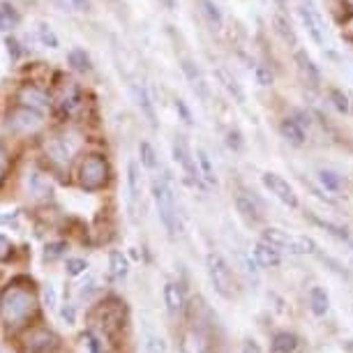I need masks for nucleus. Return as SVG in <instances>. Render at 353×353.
Instances as JSON below:
<instances>
[{
    "instance_id": "nucleus-45",
    "label": "nucleus",
    "mask_w": 353,
    "mask_h": 353,
    "mask_svg": "<svg viewBox=\"0 0 353 353\" xmlns=\"http://www.w3.org/2000/svg\"><path fill=\"white\" fill-rule=\"evenodd\" d=\"M159 3H162L166 10H176L178 8V0H159Z\"/></svg>"
},
{
    "instance_id": "nucleus-42",
    "label": "nucleus",
    "mask_w": 353,
    "mask_h": 353,
    "mask_svg": "<svg viewBox=\"0 0 353 353\" xmlns=\"http://www.w3.org/2000/svg\"><path fill=\"white\" fill-rule=\"evenodd\" d=\"M61 316H63V321L68 323V325H74L77 321V312H74V305H65L63 312H61Z\"/></svg>"
},
{
    "instance_id": "nucleus-23",
    "label": "nucleus",
    "mask_w": 353,
    "mask_h": 353,
    "mask_svg": "<svg viewBox=\"0 0 353 353\" xmlns=\"http://www.w3.org/2000/svg\"><path fill=\"white\" fill-rule=\"evenodd\" d=\"M328 293H325L321 286H312V291H310V307L312 312H314L316 316H323L325 312H328Z\"/></svg>"
},
{
    "instance_id": "nucleus-5",
    "label": "nucleus",
    "mask_w": 353,
    "mask_h": 353,
    "mask_svg": "<svg viewBox=\"0 0 353 353\" xmlns=\"http://www.w3.org/2000/svg\"><path fill=\"white\" fill-rule=\"evenodd\" d=\"M261 183H263V188L277 199V201H282L286 205V208H291V210L298 208L296 192H293V188L284 181L282 176H277V173H270L268 171V173H263V176H261Z\"/></svg>"
},
{
    "instance_id": "nucleus-22",
    "label": "nucleus",
    "mask_w": 353,
    "mask_h": 353,
    "mask_svg": "<svg viewBox=\"0 0 353 353\" xmlns=\"http://www.w3.org/2000/svg\"><path fill=\"white\" fill-rule=\"evenodd\" d=\"M109 272H111L113 279H125V277H128L130 263H128V259H125L123 252H118V250L109 252Z\"/></svg>"
},
{
    "instance_id": "nucleus-30",
    "label": "nucleus",
    "mask_w": 353,
    "mask_h": 353,
    "mask_svg": "<svg viewBox=\"0 0 353 353\" xmlns=\"http://www.w3.org/2000/svg\"><path fill=\"white\" fill-rule=\"evenodd\" d=\"M139 159H141V166H145V169H150V171L157 169V152L148 141L139 143Z\"/></svg>"
},
{
    "instance_id": "nucleus-10",
    "label": "nucleus",
    "mask_w": 353,
    "mask_h": 353,
    "mask_svg": "<svg viewBox=\"0 0 353 353\" xmlns=\"http://www.w3.org/2000/svg\"><path fill=\"white\" fill-rule=\"evenodd\" d=\"M132 92H134V99H137V106L141 109V113L145 116L152 128H157V113H155V106H152V99H150V92L145 85L141 83H134L132 85Z\"/></svg>"
},
{
    "instance_id": "nucleus-2",
    "label": "nucleus",
    "mask_w": 353,
    "mask_h": 353,
    "mask_svg": "<svg viewBox=\"0 0 353 353\" xmlns=\"http://www.w3.org/2000/svg\"><path fill=\"white\" fill-rule=\"evenodd\" d=\"M32 305H35V301H32V296L28 291L10 286V289L3 293V298H0V314H3V319L10 325H17L30 314Z\"/></svg>"
},
{
    "instance_id": "nucleus-20",
    "label": "nucleus",
    "mask_w": 353,
    "mask_h": 353,
    "mask_svg": "<svg viewBox=\"0 0 353 353\" xmlns=\"http://www.w3.org/2000/svg\"><path fill=\"white\" fill-rule=\"evenodd\" d=\"M46 150H49V155L56 159L58 164H68L74 148H70L68 141H63V139H49V141H46Z\"/></svg>"
},
{
    "instance_id": "nucleus-49",
    "label": "nucleus",
    "mask_w": 353,
    "mask_h": 353,
    "mask_svg": "<svg viewBox=\"0 0 353 353\" xmlns=\"http://www.w3.org/2000/svg\"><path fill=\"white\" fill-rule=\"evenodd\" d=\"M0 353H5V351H3V349H0Z\"/></svg>"
},
{
    "instance_id": "nucleus-11",
    "label": "nucleus",
    "mask_w": 353,
    "mask_h": 353,
    "mask_svg": "<svg viewBox=\"0 0 353 353\" xmlns=\"http://www.w3.org/2000/svg\"><path fill=\"white\" fill-rule=\"evenodd\" d=\"M58 349V337L49 330L32 332L28 337V351L30 353H53Z\"/></svg>"
},
{
    "instance_id": "nucleus-41",
    "label": "nucleus",
    "mask_w": 353,
    "mask_h": 353,
    "mask_svg": "<svg viewBox=\"0 0 353 353\" xmlns=\"http://www.w3.org/2000/svg\"><path fill=\"white\" fill-rule=\"evenodd\" d=\"M65 268H68L70 275H81V272H85V268H88V263H85L83 259H68Z\"/></svg>"
},
{
    "instance_id": "nucleus-17",
    "label": "nucleus",
    "mask_w": 353,
    "mask_h": 353,
    "mask_svg": "<svg viewBox=\"0 0 353 353\" xmlns=\"http://www.w3.org/2000/svg\"><path fill=\"white\" fill-rule=\"evenodd\" d=\"M296 63H298V70L303 72V77L307 79L312 85L321 83V74H319L314 61L307 56V51H296Z\"/></svg>"
},
{
    "instance_id": "nucleus-13",
    "label": "nucleus",
    "mask_w": 353,
    "mask_h": 353,
    "mask_svg": "<svg viewBox=\"0 0 353 353\" xmlns=\"http://www.w3.org/2000/svg\"><path fill=\"white\" fill-rule=\"evenodd\" d=\"M19 102L23 106H30V109H37V111L46 109V106L51 104L49 97H46V92L35 88V85H23V88L19 90Z\"/></svg>"
},
{
    "instance_id": "nucleus-16",
    "label": "nucleus",
    "mask_w": 353,
    "mask_h": 353,
    "mask_svg": "<svg viewBox=\"0 0 353 353\" xmlns=\"http://www.w3.org/2000/svg\"><path fill=\"white\" fill-rule=\"evenodd\" d=\"M26 185H28V192L35 199H46V196H51V192H53L51 183L46 181L39 171H30L28 178H26Z\"/></svg>"
},
{
    "instance_id": "nucleus-50",
    "label": "nucleus",
    "mask_w": 353,
    "mask_h": 353,
    "mask_svg": "<svg viewBox=\"0 0 353 353\" xmlns=\"http://www.w3.org/2000/svg\"><path fill=\"white\" fill-rule=\"evenodd\" d=\"M351 310H353V307H351Z\"/></svg>"
},
{
    "instance_id": "nucleus-34",
    "label": "nucleus",
    "mask_w": 353,
    "mask_h": 353,
    "mask_svg": "<svg viewBox=\"0 0 353 353\" xmlns=\"http://www.w3.org/2000/svg\"><path fill=\"white\" fill-rule=\"evenodd\" d=\"M275 30L282 35V39L286 44H296V35H293V30H291V23L286 21L284 14H275Z\"/></svg>"
},
{
    "instance_id": "nucleus-7",
    "label": "nucleus",
    "mask_w": 353,
    "mask_h": 353,
    "mask_svg": "<svg viewBox=\"0 0 353 353\" xmlns=\"http://www.w3.org/2000/svg\"><path fill=\"white\" fill-rule=\"evenodd\" d=\"M171 155H173V159H176L178 164H181V169L185 171V176H188L190 181L199 183V178H201V171H199V166H196V157H192L190 145L185 143L181 137L173 139V143H171Z\"/></svg>"
},
{
    "instance_id": "nucleus-14",
    "label": "nucleus",
    "mask_w": 353,
    "mask_h": 353,
    "mask_svg": "<svg viewBox=\"0 0 353 353\" xmlns=\"http://www.w3.org/2000/svg\"><path fill=\"white\" fill-rule=\"evenodd\" d=\"M252 256H254V261L259 265H263V268H272V265H279V261H282V259H279V252L263 241L252 248Z\"/></svg>"
},
{
    "instance_id": "nucleus-46",
    "label": "nucleus",
    "mask_w": 353,
    "mask_h": 353,
    "mask_svg": "<svg viewBox=\"0 0 353 353\" xmlns=\"http://www.w3.org/2000/svg\"><path fill=\"white\" fill-rule=\"evenodd\" d=\"M275 3H277V8H279V10H284V8H286V0H275Z\"/></svg>"
},
{
    "instance_id": "nucleus-38",
    "label": "nucleus",
    "mask_w": 353,
    "mask_h": 353,
    "mask_svg": "<svg viewBox=\"0 0 353 353\" xmlns=\"http://www.w3.org/2000/svg\"><path fill=\"white\" fill-rule=\"evenodd\" d=\"M173 106H176V113L183 118L185 125H194V118H192V111H190V106L185 104V99L176 97V99H173Z\"/></svg>"
},
{
    "instance_id": "nucleus-48",
    "label": "nucleus",
    "mask_w": 353,
    "mask_h": 353,
    "mask_svg": "<svg viewBox=\"0 0 353 353\" xmlns=\"http://www.w3.org/2000/svg\"><path fill=\"white\" fill-rule=\"evenodd\" d=\"M346 3H349V5H353V0H346Z\"/></svg>"
},
{
    "instance_id": "nucleus-9",
    "label": "nucleus",
    "mask_w": 353,
    "mask_h": 353,
    "mask_svg": "<svg viewBox=\"0 0 353 353\" xmlns=\"http://www.w3.org/2000/svg\"><path fill=\"white\" fill-rule=\"evenodd\" d=\"M42 125V111L30 109V106H21L10 113V128L17 132H32Z\"/></svg>"
},
{
    "instance_id": "nucleus-19",
    "label": "nucleus",
    "mask_w": 353,
    "mask_h": 353,
    "mask_svg": "<svg viewBox=\"0 0 353 353\" xmlns=\"http://www.w3.org/2000/svg\"><path fill=\"white\" fill-rule=\"evenodd\" d=\"M279 132H282V137L289 143H293V145H303L305 143V130H303V125L298 123V121H293V118H286V121L279 125Z\"/></svg>"
},
{
    "instance_id": "nucleus-15",
    "label": "nucleus",
    "mask_w": 353,
    "mask_h": 353,
    "mask_svg": "<svg viewBox=\"0 0 353 353\" xmlns=\"http://www.w3.org/2000/svg\"><path fill=\"white\" fill-rule=\"evenodd\" d=\"M128 192H130V205H137L141 199V166L137 159H130L128 164Z\"/></svg>"
},
{
    "instance_id": "nucleus-12",
    "label": "nucleus",
    "mask_w": 353,
    "mask_h": 353,
    "mask_svg": "<svg viewBox=\"0 0 353 353\" xmlns=\"http://www.w3.org/2000/svg\"><path fill=\"white\" fill-rule=\"evenodd\" d=\"M215 79H217V83L226 90V95L233 99V102H236V104H245V99H248V97H245V90L241 88V83H238L236 79L229 74V72L222 70V68H217L215 70Z\"/></svg>"
},
{
    "instance_id": "nucleus-31",
    "label": "nucleus",
    "mask_w": 353,
    "mask_h": 353,
    "mask_svg": "<svg viewBox=\"0 0 353 353\" xmlns=\"http://www.w3.org/2000/svg\"><path fill=\"white\" fill-rule=\"evenodd\" d=\"M319 176V183L323 185L328 192H339V188H342V176L335 171H330V169H321L316 173Z\"/></svg>"
},
{
    "instance_id": "nucleus-8",
    "label": "nucleus",
    "mask_w": 353,
    "mask_h": 353,
    "mask_svg": "<svg viewBox=\"0 0 353 353\" xmlns=\"http://www.w3.org/2000/svg\"><path fill=\"white\" fill-rule=\"evenodd\" d=\"M181 68H183L185 79L190 81V88L194 90V95L199 99H203V102H210V83L205 81V77H203V72L199 70V65L194 61H190V58H185L181 63Z\"/></svg>"
},
{
    "instance_id": "nucleus-21",
    "label": "nucleus",
    "mask_w": 353,
    "mask_h": 353,
    "mask_svg": "<svg viewBox=\"0 0 353 353\" xmlns=\"http://www.w3.org/2000/svg\"><path fill=\"white\" fill-rule=\"evenodd\" d=\"M196 162H199V171H201L203 181L208 185H217V173H215V166H212V159L208 155V150L196 148Z\"/></svg>"
},
{
    "instance_id": "nucleus-36",
    "label": "nucleus",
    "mask_w": 353,
    "mask_h": 353,
    "mask_svg": "<svg viewBox=\"0 0 353 353\" xmlns=\"http://www.w3.org/2000/svg\"><path fill=\"white\" fill-rule=\"evenodd\" d=\"M254 79H256V83L261 85V88H268V85H272V72H270V68H265V65H256V68H254Z\"/></svg>"
},
{
    "instance_id": "nucleus-28",
    "label": "nucleus",
    "mask_w": 353,
    "mask_h": 353,
    "mask_svg": "<svg viewBox=\"0 0 353 353\" xmlns=\"http://www.w3.org/2000/svg\"><path fill=\"white\" fill-rule=\"evenodd\" d=\"M37 37H39V42H42V46H46V49H58V46H61V42H58V35L53 32V28L46 21L37 23Z\"/></svg>"
},
{
    "instance_id": "nucleus-44",
    "label": "nucleus",
    "mask_w": 353,
    "mask_h": 353,
    "mask_svg": "<svg viewBox=\"0 0 353 353\" xmlns=\"http://www.w3.org/2000/svg\"><path fill=\"white\" fill-rule=\"evenodd\" d=\"M72 5H74L79 12H85L90 8V0H72Z\"/></svg>"
},
{
    "instance_id": "nucleus-32",
    "label": "nucleus",
    "mask_w": 353,
    "mask_h": 353,
    "mask_svg": "<svg viewBox=\"0 0 353 353\" xmlns=\"http://www.w3.org/2000/svg\"><path fill=\"white\" fill-rule=\"evenodd\" d=\"M205 344H203V337L196 335V332H188L183 339V353H203Z\"/></svg>"
},
{
    "instance_id": "nucleus-35",
    "label": "nucleus",
    "mask_w": 353,
    "mask_h": 353,
    "mask_svg": "<svg viewBox=\"0 0 353 353\" xmlns=\"http://www.w3.org/2000/svg\"><path fill=\"white\" fill-rule=\"evenodd\" d=\"M42 296H44V305L49 310H56L58 307V289L53 282H46L44 289H42Z\"/></svg>"
},
{
    "instance_id": "nucleus-40",
    "label": "nucleus",
    "mask_w": 353,
    "mask_h": 353,
    "mask_svg": "<svg viewBox=\"0 0 353 353\" xmlns=\"http://www.w3.org/2000/svg\"><path fill=\"white\" fill-rule=\"evenodd\" d=\"M145 353H166V342L162 337H148L145 339Z\"/></svg>"
},
{
    "instance_id": "nucleus-18",
    "label": "nucleus",
    "mask_w": 353,
    "mask_h": 353,
    "mask_svg": "<svg viewBox=\"0 0 353 353\" xmlns=\"http://www.w3.org/2000/svg\"><path fill=\"white\" fill-rule=\"evenodd\" d=\"M164 303H166V310H169L171 314H178L185 305V296H183L181 286L173 284V282L164 284Z\"/></svg>"
},
{
    "instance_id": "nucleus-37",
    "label": "nucleus",
    "mask_w": 353,
    "mask_h": 353,
    "mask_svg": "<svg viewBox=\"0 0 353 353\" xmlns=\"http://www.w3.org/2000/svg\"><path fill=\"white\" fill-rule=\"evenodd\" d=\"M312 222H314V224H319V226H323L325 231H328V233H332V236H335V238H339V241H344V243H351V241H349V236H346V233H344L342 229H339V226L330 224V222H325V219H319V217H312Z\"/></svg>"
},
{
    "instance_id": "nucleus-1",
    "label": "nucleus",
    "mask_w": 353,
    "mask_h": 353,
    "mask_svg": "<svg viewBox=\"0 0 353 353\" xmlns=\"http://www.w3.org/2000/svg\"><path fill=\"white\" fill-rule=\"evenodd\" d=\"M150 192H152V199H155V205H157V215L162 219L166 233L173 238L176 233H181L176 196H173L171 188L166 185V181H162V178H155V181L150 183Z\"/></svg>"
},
{
    "instance_id": "nucleus-26",
    "label": "nucleus",
    "mask_w": 353,
    "mask_h": 353,
    "mask_svg": "<svg viewBox=\"0 0 353 353\" xmlns=\"http://www.w3.org/2000/svg\"><path fill=\"white\" fill-rule=\"evenodd\" d=\"M68 61L70 65L74 68L77 72H92V63H90V56L85 53L83 49H72L68 53Z\"/></svg>"
},
{
    "instance_id": "nucleus-4",
    "label": "nucleus",
    "mask_w": 353,
    "mask_h": 353,
    "mask_svg": "<svg viewBox=\"0 0 353 353\" xmlns=\"http://www.w3.org/2000/svg\"><path fill=\"white\" fill-rule=\"evenodd\" d=\"M106 178H109V166L102 157L92 155V157H85L83 164H81V185L88 192H95V190H102L106 185Z\"/></svg>"
},
{
    "instance_id": "nucleus-25",
    "label": "nucleus",
    "mask_w": 353,
    "mask_h": 353,
    "mask_svg": "<svg viewBox=\"0 0 353 353\" xmlns=\"http://www.w3.org/2000/svg\"><path fill=\"white\" fill-rule=\"evenodd\" d=\"M298 349V339L291 332H279L272 339V353H293Z\"/></svg>"
},
{
    "instance_id": "nucleus-43",
    "label": "nucleus",
    "mask_w": 353,
    "mask_h": 353,
    "mask_svg": "<svg viewBox=\"0 0 353 353\" xmlns=\"http://www.w3.org/2000/svg\"><path fill=\"white\" fill-rule=\"evenodd\" d=\"M12 254V243L0 233V259H8Z\"/></svg>"
},
{
    "instance_id": "nucleus-27",
    "label": "nucleus",
    "mask_w": 353,
    "mask_h": 353,
    "mask_svg": "<svg viewBox=\"0 0 353 353\" xmlns=\"http://www.w3.org/2000/svg\"><path fill=\"white\" fill-rule=\"evenodd\" d=\"M236 208L245 219H248V222H256V219H259V210H256V205H254V201H252L250 196L238 194L236 196Z\"/></svg>"
},
{
    "instance_id": "nucleus-6",
    "label": "nucleus",
    "mask_w": 353,
    "mask_h": 353,
    "mask_svg": "<svg viewBox=\"0 0 353 353\" xmlns=\"http://www.w3.org/2000/svg\"><path fill=\"white\" fill-rule=\"evenodd\" d=\"M298 19H301L303 28L307 30V35L312 37V42L319 46H325V26L319 17V12L307 3L298 5Z\"/></svg>"
},
{
    "instance_id": "nucleus-39",
    "label": "nucleus",
    "mask_w": 353,
    "mask_h": 353,
    "mask_svg": "<svg viewBox=\"0 0 353 353\" xmlns=\"http://www.w3.org/2000/svg\"><path fill=\"white\" fill-rule=\"evenodd\" d=\"M77 102H79V90H77V85H70V88L65 90L63 102H61L63 111H72L77 106Z\"/></svg>"
},
{
    "instance_id": "nucleus-47",
    "label": "nucleus",
    "mask_w": 353,
    "mask_h": 353,
    "mask_svg": "<svg viewBox=\"0 0 353 353\" xmlns=\"http://www.w3.org/2000/svg\"><path fill=\"white\" fill-rule=\"evenodd\" d=\"M3 164H5V155H3V150H0V171H3Z\"/></svg>"
},
{
    "instance_id": "nucleus-3",
    "label": "nucleus",
    "mask_w": 353,
    "mask_h": 353,
    "mask_svg": "<svg viewBox=\"0 0 353 353\" xmlns=\"http://www.w3.org/2000/svg\"><path fill=\"white\" fill-rule=\"evenodd\" d=\"M205 265H208V277H210L212 286H215V291L219 296L231 298L233 293H236V279H233L229 263H226L219 254H208Z\"/></svg>"
},
{
    "instance_id": "nucleus-33",
    "label": "nucleus",
    "mask_w": 353,
    "mask_h": 353,
    "mask_svg": "<svg viewBox=\"0 0 353 353\" xmlns=\"http://www.w3.org/2000/svg\"><path fill=\"white\" fill-rule=\"evenodd\" d=\"M330 102H332V106L339 111V113H349L351 111V102H349V95H346L344 90H339V88H332L330 92Z\"/></svg>"
},
{
    "instance_id": "nucleus-24",
    "label": "nucleus",
    "mask_w": 353,
    "mask_h": 353,
    "mask_svg": "<svg viewBox=\"0 0 353 353\" xmlns=\"http://www.w3.org/2000/svg\"><path fill=\"white\" fill-rule=\"evenodd\" d=\"M201 14L203 19L208 21V26L212 30H219L222 28V23H224V17H222V12H219V8L212 0H201Z\"/></svg>"
},
{
    "instance_id": "nucleus-29",
    "label": "nucleus",
    "mask_w": 353,
    "mask_h": 353,
    "mask_svg": "<svg viewBox=\"0 0 353 353\" xmlns=\"http://www.w3.org/2000/svg\"><path fill=\"white\" fill-rule=\"evenodd\" d=\"M19 23V14L12 5L0 3V32H8Z\"/></svg>"
}]
</instances>
